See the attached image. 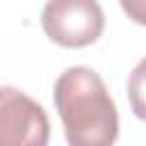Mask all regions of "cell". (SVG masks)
<instances>
[{
	"mask_svg": "<svg viewBox=\"0 0 146 146\" xmlns=\"http://www.w3.org/2000/svg\"><path fill=\"white\" fill-rule=\"evenodd\" d=\"M52 100L68 146H114L119 137L116 103L94 68H66L55 80Z\"/></svg>",
	"mask_w": 146,
	"mask_h": 146,
	"instance_id": "cell-1",
	"label": "cell"
},
{
	"mask_svg": "<svg viewBox=\"0 0 146 146\" xmlns=\"http://www.w3.org/2000/svg\"><path fill=\"white\" fill-rule=\"evenodd\" d=\"M41 27L62 48H84L103 34L105 16L94 0H50L41 11Z\"/></svg>",
	"mask_w": 146,
	"mask_h": 146,
	"instance_id": "cell-2",
	"label": "cell"
},
{
	"mask_svg": "<svg viewBox=\"0 0 146 146\" xmlns=\"http://www.w3.org/2000/svg\"><path fill=\"white\" fill-rule=\"evenodd\" d=\"M50 121L46 110L27 94L0 89V146H48Z\"/></svg>",
	"mask_w": 146,
	"mask_h": 146,
	"instance_id": "cell-3",
	"label": "cell"
},
{
	"mask_svg": "<svg viewBox=\"0 0 146 146\" xmlns=\"http://www.w3.org/2000/svg\"><path fill=\"white\" fill-rule=\"evenodd\" d=\"M128 100L135 116L146 121V57L132 68L128 78Z\"/></svg>",
	"mask_w": 146,
	"mask_h": 146,
	"instance_id": "cell-4",
	"label": "cell"
},
{
	"mask_svg": "<svg viewBox=\"0 0 146 146\" xmlns=\"http://www.w3.org/2000/svg\"><path fill=\"white\" fill-rule=\"evenodd\" d=\"M121 9L139 25H146V0H121Z\"/></svg>",
	"mask_w": 146,
	"mask_h": 146,
	"instance_id": "cell-5",
	"label": "cell"
}]
</instances>
